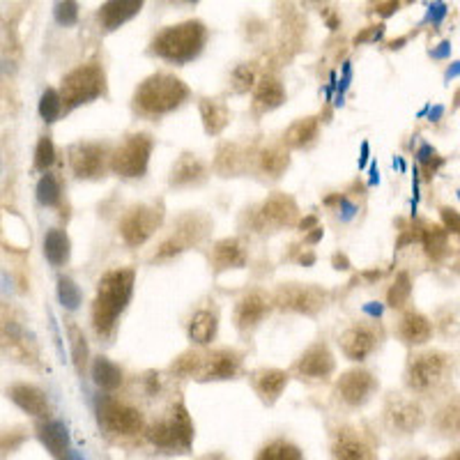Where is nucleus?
I'll list each match as a JSON object with an SVG mask.
<instances>
[{
    "mask_svg": "<svg viewBox=\"0 0 460 460\" xmlns=\"http://www.w3.org/2000/svg\"><path fill=\"white\" fill-rule=\"evenodd\" d=\"M111 150L106 143L81 141L67 150L69 168L79 180H102L111 171Z\"/></svg>",
    "mask_w": 460,
    "mask_h": 460,
    "instance_id": "14",
    "label": "nucleus"
},
{
    "mask_svg": "<svg viewBox=\"0 0 460 460\" xmlns=\"http://www.w3.org/2000/svg\"><path fill=\"white\" fill-rule=\"evenodd\" d=\"M320 137V120L315 115H306V118H299L293 125L283 131L281 146L286 150H306V147L314 146Z\"/></svg>",
    "mask_w": 460,
    "mask_h": 460,
    "instance_id": "29",
    "label": "nucleus"
},
{
    "mask_svg": "<svg viewBox=\"0 0 460 460\" xmlns=\"http://www.w3.org/2000/svg\"><path fill=\"white\" fill-rule=\"evenodd\" d=\"M451 377H454V357L442 350L414 352L405 367V387L414 396H439L449 387Z\"/></svg>",
    "mask_w": 460,
    "mask_h": 460,
    "instance_id": "4",
    "label": "nucleus"
},
{
    "mask_svg": "<svg viewBox=\"0 0 460 460\" xmlns=\"http://www.w3.org/2000/svg\"><path fill=\"white\" fill-rule=\"evenodd\" d=\"M454 109H460V88L454 94Z\"/></svg>",
    "mask_w": 460,
    "mask_h": 460,
    "instance_id": "64",
    "label": "nucleus"
},
{
    "mask_svg": "<svg viewBox=\"0 0 460 460\" xmlns=\"http://www.w3.org/2000/svg\"><path fill=\"white\" fill-rule=\"evenodd\" d=\"M382 419L394 435H412L424 429L426 410L417 398L389 394L385 401V410H382Z\"/></svg>",
    "mask_w": 460,
    "mask_h": 460,
    "instance_id": "13",
    "label": "nucleus"
},
{
    "mask_svg": "<svg viewBox=\"0 0 460 460\" xmlns=\"http://www.w3.org/2000/svg\"><path fill=\"white\" fill-rule=\"evenodd\" d=\"M164 217H166V209L162 203H141L129 208L122 215L118 230H120V237L129 249H138V246L146 244L164 224Z\"/></svg>",
    "mask_w": 460,
    "mask_h": 460,
    "instance_id": "12",
    "label": "nucleus"
},
{
    "mask_svg": "<svg viewBox=\"0 0 460 460\" xmlns=\"http://www.w3.org/2000/svg\"><path fill=\"white\" fill-rule=\"evenodd\" d=\"M297 228L302 230V233H309V230H315V228H318V217L311 215V217H306V219H299Z\"/></svg>",
    "mask_w": 460,
    "mask_h": 460,
    "instance_id": "55",
    "label": "nucleus"
},
{
    "mask_svg": "<svg viewBox=\"0 0 460 460\" xmlns=\"http://www.w3.org/2000/svg\"><path fill=\"white\" fill-rule=\"evenodd\" d=\"M199 111L208 137H219L221 131L230 125V109L221 97H200Z\"/></svg>",
    "mask_w": 460,
    "mask_h": 460,
    "instance_id": "34",
    "label": "nucleus"
},
{
    "mask_svg": "<svg viewBox=\"0 0 460 460\" xmlns=\"http://www.w3.org/2000/svg\"><path fill=\"white\" fill-rule=\"evenodd\" d=\"M396 336L408 348H421L433 339V323L419 311L405 309L396 324Z\"/></svg>",
    "mask_w": 460,
    "mask_h": 460,
    "instance_id": "27",
    "label": "nucleus"
},
{
    "mask_svg": "<svg viewBox=\"0 0 460 460\" xmlns=\"http://www.w3.org/2000/svg\"><path fill=\"white\" fill-rule=\"evenodd\" d=\"M134 283L137 272L131 267H115L102 274L97 281V295L93 299L90 309V323L97 334V339L109 343L118 330V320L125 314L134 295Z\"/></svg>",
    "mask_w": 460,
    "mask_h": 460,
    "instance_id": "1",
    "label": "nucleus"
},
{
    "mask_svg": "<svg viewBox=\"0 0 460 460\" xmlns=\"http://www.w3.org/2000/svg\"><path fill=\"white\" fill-rule=\"evenodd\" d=\"M320 240H323V228H320V226L314 230V233H309V235L304 237V242H306V244H315V242H320Z\"/></svg>",
    "mask_w": 460,
    "mask_h": 460,
    "instance_id": "58",
    "label": "nucleus"
},
{
    "mask_svg": "<svg viewBox=\"0 0 460 460\" xmlns=\"http://www.w3.org/2000/svg\"><path fill=\"white\" fill-rule=\"evenodd\" d=\"M60 460H85V458L81 454H76V451H67V456H65V458H60Z\"/></svg>",
    "mask_w": 460,
    "mask_h": 460,
    "instance_id": "61",
    "label": "nucleus"
},
{
    "mask_svg": "<svg viewBox=\"0 0 460 460\" xmlns=\"http://www.w3.org/2000/svg\"><path fill=\"white\" fill-rule=\"evenodd\" d=\"M60 100H63V111L79 109V106L90 104L106 94V72L100 63H84L74 67L72 72L65 74L60 84Z\"/></svg>",
    "mask_w": 460,
    "mask_h": 460,
    "instance_id": "7",
    "label": "nucleus"
},
{
    "mask_svg": "<svg viewBox=\"0 0 460 460\" xmlns=\"http://www.w3.org/2000/svg\"><path fill=\"white\" fill-rule=\"evenodd\" d=\"M288 93L283 81L279 79L277 74L262 72L258 76L256 85H253V97H252V115L253 118H261V115L272 113L279 106L286 104Z\"/></svg>",
    "mask_w": 460,
    "mask_h": 460,
    "instance_id": "21",
    "label": "nucleus"
},
{
    "mask_svg": "<svg viewBox=\"0 0 460 460\" xmlns=\"http://www.w3.org/2000/svg\"><path fill=\"white\" fill-rule=\"evenodd\" d=\"M419 244L424 246L426 256L433 262H442L449 253V233L442 224L419 221Z\"/></svg>",
    "mask_w": 460,
    "mask_h": 460,
    "instance_id": "33",
    "label": "nucleus"
},
{
    "mask_svg": "<svg viewBox=\"0 0 460 460\" xmlns=\"http://www.w3.org/2000/svg\"><path fill=\"white\" fill-rule=\"evenodd\" d=\"M69 256H72V242H69L67 233L60 228L49 230L44 235V258L53 267H63L69 262Z\"/></svg>",
    "mask_w": 460,
    "mask_h": 460,
    "instance_id": "38",
    "label": "nucleus"
},
{
    "mask_svg": "<svg viewBox=\"0 0 460 460\" xmlns=\"http://www.w3.org/2000/svg\"><path fill=\"white\" fill-rule=\"evenodd\" d=\"M0 350L19 361H35L37 350L32 339H28L26 327L7 306H0Z\"/></svg>",
    "mask_w": 460,
    "mask_h": 460,
    "instance_id": "17",
    "label": "nucleus"
},
{
    "mask_svg": "<svg viewBox=\"0 0 460 460\" xmlns=\"http://www.w3.org/2000/svg\"><path fill=\"white\" fill-rule=\"evenodd\" d=\"M332 265L336 267V270H350V261H348V256L345 253H334V258H332Z\"/></svg>",
    "mask_w": 460,
    "mask_h": 460,
    "instance_id": "56",
    "label": "nucleus"
},
{
    "mask_svg": "<svg viewBox=\"0 0 460 460\" xmlns=\"http://www.w3.org/2000/svg\"><path fill=\"white\" fill-rule=\"evenodd\" d=\"M56 162V146L51 137H42L35 147V168L42 172H49V168Z\"/></svg>",
    "mask_w": 460,
    "mask_h": 460,
    "instance_id": "47",
    "label": "nucleus"
},
{
    "mask_svg": "<svg viewBox=\"0 0 460 460\" xmlns=\"http://www.w3.org/2000/svg\"><path fill=\"white\" fill-rule=\"evenodd\" d=\"M324 16H327V26H330L332 31H339V26H341L339 14H336L334 10H324Z\"/></svg>",
    "mask_w": 460,
    "mask_h": 460,
    "instance_id": "57",
    "label": "nucleus"
},
{
    "mask_svg": "<svg viewBox=\"0 0 460 460\" xmlns=\"http://www.w3.org/2000/svg\"><path fill=\"white\" fill-rule=\"evenodd\" d=\"M299 262H302V265H314L315 256H314V253H306V256L299 258Z\"/></svg>",
    "mask_w": 460,
    "mask_h": 460,
    "instance_id": "60",
    "label": "nucleus"
},
{
    "mask_svg": "<svg viewBox=\"0 0 460 460\" xmlns=\"http://www.w3.org/2000/svg\"><path fill=\"white\" fill-rule=\"evenodd\" d=\"M200 361H203V352L187 350L180 357H175V361L168 367V373L175 377H191V380H194L196 373H199L200 368Z\"/></svg>",
    "mask_w": 460,
    "mask_h": 460,
    "instance_id": "43",
    "label": "nucleus"
},
{
    "mask_svg": "<svg viewBox=\"0 0 460 460\" xmlns=\"http://www.w3.org/2000/svg\"><path fill=\"white\" fill-rule=\"evenodd\" d=\"M146 438L152 447L166 454H189L194 447L196 426L182 401H175L159 419L146 429Z\"/></svg>",
    "mask_w": 460,
    "mask_h": 460,
    "instance_id": "5",
    "label": "nucleus"
},
{
    "mask_svg": "<svg viewBox=\"0 0 460 460\" xmlns=\"http://www.w3.org/2000/svg\"><path fill=\"white\" fill-rule=\"evenodd\" d=\"M208 37L209 31L200 19H187V22L162 28L152 37L147 51L164 63L187 65L203 53Z\"/></svg>",
    "mask_w": 460,
    "mask_h": 460,
    "instance_id": "3",
    "label": "nucleus"
},
{
    "mask_svg": "<svg viewBox=\"0 0 460 460\" xmlns=\"http://www.w3.org/2000/svg\"><path fill=\"white\" fill-rule=\"evenodd\" d=\"M141 10V0H111V3H104V5L100 7L97 19H100L102 28H104L106 32H113L120 26H125L127 22H131Z\"/></svg>",
    "mask_w": 460,
    "mask_h": 460,
    "instance_id": "30",
    "label": "nucleus"
},
{
    "mask_svg": "<svg viewBox=\"0 0 460 460\" xmlns=\"http://www.w3.org/2000/svg\"><path fill=\"white\" fill-rule=\"evenodd\" d=\"M219 332V314L215 309H199L187 324L189 341L194 345H209Z\"/></svg>",
    "mask_w": 460,
    "mask_h": 460,
    "instance_id": "36",
    "label": "nucleus"
},
{
    "mask_svg": "<svg viewBox=\"0 0 460 460\" xmlns=\"http://www.w3.org/2000/svg\"><path fill=\"white\" fill-rule=\"evenodd\" d=\"M405 42H408V37H398V40H394V42H389L387 47L394 51V49H401Z\"/></svg>",
    "mask_w": 460,
    "mask_h": 460,
    "instance_id": "59",
    "label": "nucleus"
},
{
    "mask_svg": "<svg viewBox=\"0 0 460 460\" xmlns=\"http://www.w3.org/2000/svg\"><path fill=\"white\" fill-rule=\"evenodd\" d=\"M442 460H460V449H454V451H449V454L445 456V458Z\"/></svg>",
    "mask_w": 460,
    "mask_h": 460,
    "instance_id": "62",
    "label": "nucleus"
},
{
    "mask_svg": "<svg viewBox=\"0 0 460 460\" xmlns=\"http://www.w3.org/2000/svg\"><path fill=\"white\" fill-rule=\"evenodd\" d=\"M7 396L12 398L14 405L23 410L31 417L40 419V421H47L51 419V401H49L47 394L42 392L35 385H28V382H19V385H12L7 389Z\"/></svg>",
    "mask_w": 460,
    "mask_h": 460,
    "instance_id": "25",
    "label": "nucleus"
},
{
    "mask_svg": "<svg viewBox=\"0 0 460 460\" xmlns=\"http://www.w3.org/2000/svg\"><path fill=\"white\" fill-rule=\"evenodd\" d=\"M212 219L203 212H184L178 219L172 221V233L164 237L162 244L157 246V252L152 253V262H166L172 261L175 256L184 253L191 246L203 244L212 233Z\"/></svg>",
    "mask_w": 460,
    "mask_h": 460,
    "instance_id": "6",
    "label": "nucleus"
},
{
    "mask_svg": "<svg viewBox=\"0 0 460 460\" xmlns=\"http://www.w3.org/2000/svg\"><path fill=\"white\" fill-rule=\"evenodd\" d=\"M67 339H69V348H72L74 368H76L79 376H84L90 361V348H88V339H85L84 330H81L79 324L74 323V320H67Z\"/></svg>",
    "mask_w": 460,
    "mask_h": 460,
    "instance_id": "39",
    "label": "nucleus"
},
{
    "mask_svg": "<svg viewBox=\"0 0 460 460\" xmlns=\"http://www.w3.org/2000/svg\"><path fill=\"white\" fill-rule=\"evenodd\" d=\"M421 171H424V178L430 180L435 175V172L439 171V166L445 164V159L439 157V155H426V157H421Z\"/></svg>",
    "mask_w": 460,
    "mask_h": 460,
    "instance_id": "52",
    "label": "nucleus"
},
{
    "mask_svg": "<svg viewBox=\"0 0 460 460\" xmlns=\"http://www.w3.org/2000/svg\"><path fill=\"white\" fill-rule=\"evenodd\" d=\"M330 290L315 283H281L274 290V309L283 314H297L306 318H315L330 302Z\"/></svg>",
    "mask_w": 460,
    "mask_h": 460,
    "instance_id": "10",
    "label": "nucleus"
},
{
    "mask_svg": "<svg viewBox=\"0 0 460 460\" xmlns=\"http://www.w3.org/2000/svg\"><path fill=\"white\" fill-rule=\"evenodd\" d=\"M155 150V138L147 131H134L127 134L125 141L115 147L111 155V171L122 180L146 178L150 168V157Z\"/></svg>",
    "mask_w": 460,
    "mask_h": 460,
    "instance_id": "9",
    "label": "nucleus"
},
{
    "mask_svg": "<svg viewBox=\"0 0 460 460\" xmlns=\"http://www.w3.org/2000/svg\"><path fill=\"white\" fill-rule=\"evenodd\" d=\"M382 35H385V26H382V23L364 28V31L355 37V47H361V44H367V42H377Z\"/></svg>",
    "mask_w": 460,
    "mask_h": 460,
    "instance_id": "51",
    "label": "nucleus"
},
{
    "mask_svg": "<svg viewBox=\"0 0 460 460\" xmlns=\"http://www.w3.org/2000/svg\"><path fill=\"white\" fill-rule=\"evenodd\" d=\"M435 433L445 439H460V394L447 398L433 414V421H430Z\"/></svg>",
    "mask_w": 460,
    "mask_h": 460,
    "instance_id": "31",
    "label": "nucleus"
},
{
    "mask_svg": "<svg viewBox=\"0 0 460 460\" xmlns=\"http://www.w3.org/2000/svg\"><path fill=\"white\" fill-rule=\"evenodd\" d=\"M336 371V357L330 350V345L318 341V343L309 345L302 355L295 359L290 367V376H295L302 382H327Z\"/></svg>",
    "mask_w": 460,
    "mask_h": 460,
    "instance_id": "16",
    "label": "nucleus"
},
{
    "mask_svg": "<svg viewBox=\"0 0 460 460\" xmlns=\"http://www.w3.org/2000/svg\"><path fill=\"white\" fill-rule=\"evenodd\" d=\"M97 421L106 435L118 439H131L146 433V417L141 410L131 402L115 398L113 394H104L97 401Z\"/></svg>",
    "mask_w": 460,
    "mask_h": 460,
    "instance_id": "8",
    "label": "nucleus"
},
{
    "mask_svg": "<svg viewBox=\"0 0 460 460\" xmlns=\"http://www.w3.org/2000/svg\"><path fill=\"white\" fill-rule=\"evenodd\" d=\"M412 297V279L408 272H398L387 290V306L394 311H405Z\"/></svg>",
    "mask_w": 460,
    "mask_h": 460,
    "instance_id": "41",
    "label": "nucleus"
},
{
    "mask_svg": "<svg viewBox=\"0 0 460 460\" xmlns=\"http://www.w3.org/2000/svg\"><path fill=\"white\" fill-rule=\"evenodd\" d=\"M253 392L261 398L265 405H274L279 398L286 392L288 382H290V373L283 371V368H258L249 376Z\"/></svg>",
    "mask_w": 460,
    "mask_h": 460,
    "instance_id": "26",
    "label": "nucleus"
},
{
    "mask_svg": "<svg viewBox=\"0 0 460 460\" xmlns=\"http://www.w3.org/2000/svg\"><path fill=\"white\" fill-rule=\"evenodd\" d=\"M63 113V100H60V93L53 88H47L40 97V115H42L44 122H56Z\"/></svg>",
    "mask_w": 460,
    "mask_h": 460,
    "instance_id": "46",
    "label": "nucleus"
},
{
    "mask_svg": "<svg viewBox=\"0 0 460 460\" xmlns=\"http://www.w3.org/2000/svg\"><path fill=\"white\" fill-rule=\"evenodd\" d=\"M272 309V295L265 293L262 288H253V290H249V293H244L237 299L235 311H233L235 330L244 336L252 334V332H256L261 327V323L270 315Z\"/></svg>",
    "mask_w": 460,
    "mask_h": 460,
    "instance_id": "18",
    "label": "nucleus"
},
{
    "mask_svg": "<svg viewBox=\"0 0 460 460\" xmlns=\"http://www.w3.org/2000/svg\"><path fill=\"white\" fill-rule=\"evenodd\" d=\"M189 85L171 72L150 74L134 90L131 111L143 120H159L164 115L178 111L189 100Z\"/></svg>",
    "mask_w": 460,
    "mask_h": 460,
    "instance_id": "2",
    "label": "nucleus"
},
{
    "mask_svg": "<svg viewBox=\"0 0 460 460\" xmlns=\"http://www.w3.org/2000/svg\"><path fill=\"white\" fill-rule=\"evenodd\" d=\"M253 162H256V171L262 172L265 178L279 180L288 171V166H290V150H286L281 143L261 147L253 155Z\"/></svg>",
    "mask_w": 460,
    "mask_h": 460,
    "instance_id": "35",
    "label": "nucleus"
},
{
    "mask_svg": "<svg viewBox=\"0 0 460 460\" xmlns=\"http://www.w3.org/2000/svg\"><path fill=\"white\" fill-rule=\"evenodd\" d=\"M35 194L44 208H56V205H60V199H63V182L53 172H44L40 182H37Z\"/></svg>",
    "mask_w": 460,
    "mask_h": 460,
    "instance_id": "42",
    "label": "nucleus"
},
{
    "mask_svg": "<svg viewBox=\"0 0 460 460\" xmlns=\"http://www.w3.org/2000/svg\"><path fill=\"white\" fill-rule=\"evenodd\" d=\"M90 373H93L94 385H97L104 394L118 392V389L122 387V382H125V373H122V368L118 367L115 361H111L109 357H102V355L94 357Z\"/></svg>",
    "mask_w": 460,
    "mask_h": 460,
    "instance_id": "37",
    "label": "nucleus"
},
{
    "mask_svg": "<svg viewBox=\"0 0 460 460\" xmlns=\"http://www.w3.org/2000/svg\"><path fill=\"white\" fill-rule=\"evenodd\" d=\"M256 460H306L304 458L302 449L293 445L290 439H272L267 442L261 451H258Z\"/></svg>",
    "mask_w": 460,
    "mask_h": 460,
    "instance_id": "40",
    "label": "nucleus"
},
{
    "mask_svg": "<svg viewBox=\"0 0 460 460\" xmlns=\"http://www.w3.org/2000/svg\"><path fill=\"white\" fill-rule=\"evenodd\" d=\"M244 367V355L235 348H217V350L203 352V361L194 380L199 382H224L235 380Z\"/></svg>",
    "mask_w": 460,
    "mask_h": 460,
    "instance_id": "19",
    "label": "nucleus"
},
{
    "mask_svg": "<svg viewBox=\"0 0 460 460\" xmlns=\"http://www.w3.org/2000/svg\"><path fill=\"white\" fill-rule=\"evenodd\" d=\"M208 164L199 157V155H191V152H184L180 155V159L172 164L171 175H168V184L172 189H191L200 187V184L208 182Z\"/></svg>",
    "mask_w": 460,
    "mask_h": 460,
    "instance_id": "24",
    "label": "nucleus"
},
{
    "mask_svg": "<svg viewBox=\"0 0 460 460\" xmlns=\"http://www.w3.org/2000/svg\"><path fill=\"white\" fill-rule=\"evenodd\" d=\"M246 262H249V252H246V244L240 237H224L209 252V265H212L215 274L242 270V267H246Z\"/></svg>",
    "mask_w": 460,
    "mask_h": 460,
    "instance_id": "23",
    "label": "nucleus"
},
{
    "mask_svg": "<svg viewBox=\"0 0 460 460\" xmlns=\"http://www.w3.org/2000/svg\"><path fill=\"white\" fill-rule=\"evenodd\" d=\"M37 439L42 442L44 449L53 456V458H65L69 451V430L63 421L58 419H47V421H40L35 429Z\"/></svg>",
    "mask_w": 460,
    "mask_h": 460,
    "instance_id": "32",
    "label": "nucleus"
},
{
    "mask_svg": "<svg viewBox=\"0 0 460 460\" xmlns=\"http://www.w3.org/2000/svg\"><path fill=\"white\" fill-rule=\"evenodd\" d=\"M332 458L334 460H377L376 447L361 430L343 426L332 439Z\"/></svg>",
    "mask_w": 460,
    "mask_h": 460,
    "instance_id": "20",
    "label": "nucleus"
},
{
    "mask_svg": "<svg viewBox=\"0 0 460 460\" xmlns=\"http://www.w3.org/2000/svg\"><path fill=\"white\" fill-rule=\"evenodd\" d=\"M253 155H256V152H249L244 146H240V143H224V146H219V150H217L212 168L219 172L221 178H237V175H242V172H246L252 168Z\"/></svg>",
    "mask_w": 460,
    "mask_h": 460,
    "instance_id": "28",
    "label": "nucleus"
},
{
    "mask_svg": "<svg viewBox=\"0 0 460 460\" xmlns=\"http://www.w3.org/2000/svg\"><path fill=\"white\" fill-rule=\"evenodd\" d=\"M256 81H258L256 65L253 63L237 65V67L233 69V76H230V88H233V93L244 94L249 93V90H253Z\"/></svg>",
    "mask_w": 460,
    "mask_h": 460,
    "instance_id": "45",
    "label": "nucleus"
},
{
    "mask_svg": "<svg viewBox=\"0 0 460 460\" xmlns=\"http://www.w3.org/2000/svg\"><path fill=\"white\" fill-rule=\"evenodd\" d=\"M56 22L65 28L74 26V23L79 22V5H76V3H58Z\"/></svg>",
    "mask_w": 460,
    "mask_h": 460,
    "instance_id": "50",
    "label": "nucleus"
},
{
    "mask_svg": "<svg viewBox=\"0 0 460 460\" xmlns=\"http://www.w3.org/2000/svg\"><path fill=\"white\" fill-rule=\"evenodd\" d=\"M58 299L67 311H76L84 302V293H81L79 283L69 277L58 279Z\"/></svg>",
    "mask_w": 460,
    "mask_h": 460,
    "instance_id": "44",
    "label": "nucleus"
},
{
    "mask_svg": "<svg viewBox=\"0 0 460 460\" xmlns=\"http://www.w3.org/2000/svg\"><path fill=\"white\" fill-rule=\"evenodd\" d=\"M143 389H146L147 396H157L162 392V376L157 371H147L143 376Z\"/></svg>",
    "mask_w": 460,
    "mask_h": 460,
    "instance_id": "53",
    "label": "nucleus"
},
{
    "mask_svg": "<svg viewBox=\"0 0 460 460\" xmlns=\"http://www.w3.org/2000/svg\"><path fill=\"white\" fill-rule=\"evenodd\" d=\"M23 442H26V430H22V429L0 433V458H7L10 454H14V451L19 449Z\"/></svg>",
    "mask_w": 460,
    "mask_h": 460,
    "instance_id": "48",
    "label": "nucleus"
},
{
    "mask_svg": "<svg viewBox=\"0 0 460 460\" xmlns=\"http://www.w3.org/2000/svg\"><path fill=\"white\" fill-rule=\"evenodd\" d=\"M299 224V208L297 200L286 191H274L267 196L258 208L252 209L249 226L256 233H279L283 228H293Z\"/></svg>",
    "mask_w": 460,
    "mask_h": 460,
    "instance_id": "11",
    "label": "nucleus"
},
{
    "mask_svg": "<svg viewBox=\"0 0 460 460\" xmlns=\"http://www.w3.org/2000/svg\"><path fill=\"white\" fill-rule=\"evenodd\" d=\"M380 389V382L367 368H350V371L341 373V377L334 385V398L345 405V408L357 410L371 401L373 394Z\"/></svg>",
    "mask_w": 460,
    "mask_h": 460,
    "instance_id": "15",
    "label": "nucleus"
},
{
    "mask_svg": "<svg viewBox=\"0 0 460 460\" xmlns=\"http://www.w3.org/2000/svg\"><path fill=\"white\" fill-rule=\"evenodd\" d=\"M364 277L371 279V281H376V279L382 277V272H376V270H373V272H364Z\"/></svg>",
    "mask_w": 460,
    "mask_h": 460,
    "instance_id": "63",
    "label": "nucleus"
},
{
    "mask_svg": "<svg viewBox=\"0 0 460 460\" xmlns=\"http://www.w3.org/2000/svg\"><path fill=\"white\" fill-rule=\"evenodd\" d=\"M398 10H401V3H377V5H373V12L380 16H389Z\"/></svg>",
    "mask_w": 460,
    "mask_h": 460,
    "instance_id": "54",
    "label": "nucleus"
},
{
    "mask_svg": "<svg viewBox=\"0 0 460 460\" xmlns=\"http://www.w3.org/2000/svg\"><path fill=\"white\" fill-rule=\"evenodd\" d=\"M439 219H442V226H445V230L451 235H456L460 240V212L458 209L449 208V205H442L439 208Z\"/></svg>",
    "mask_w": 460,
    "mask_h": 460,
    "instance_id": "49",
    "label": "nucleus"
},
{
    "mask_svg": "<svg viewBox=\"0 0 460 460\" xmlns=\"http://www.w3.org/2000/svg\"><path fill=\"white\" fill-rule=\"evenodd\" d=\"M377 343H380V336L371 324H352L339 336L341 352L345 355V359L359 361V364L376 352Z\"/></svg>",
    "mask_w": 460,
    "mask_h": 460,
    "instance_id": "22",
    "label": "nucleus"
}]
</instances>
